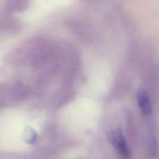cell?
Instances as JSON below:
<instances>
[{
  "label": "cell",
  "instance_id": "obj_1",
  "mask_svg": "<svg viewBox=\"0 0 159 159\" xmlns=\"http://www.w3.org/2000/svg\"><path fill=\"white\" fill-rule=\"evenodd\" d=\"M109 138L119 155L124 159H129L130 151L122 130L119 129L111 132Z\"/></svg>",
  "mask_w": 159,
  "mask_h": 159
},
{
  "label": "cell",
  "instance_id": "obj_2",
  "mask_svg": "<svg viewBox=\"0 0 159 159\" xmlns=\"http://www.w3.org/2000/svg\"><path fill=\"white\" fill-rule=\"evenodd\" d=\"M138 106L144 116H148L152 112V104L147 93L141 90L137 94Z\"/></svg>",
  "mask_w": 159,
  "mask_h": 159
},
{
  "label": "cell",
  "instance_id": "obj_3",
  "mask_svg": "<svg viewBox=\"0 0 159 159\" xmlns=\"http://www.w3.org/2000/svg\"><path fill=\"white\" fill-rule=\"evenodd\" d=\"M37 137V134L33 129L29 126L25 127L23 133V138L25 142L28 143H33L35 142Z\"/></svg>",
  "mask_w": 159,
  "mask_h": 159
},
{
  "label": "cell",
  "instance_id": "obj_4",
  "mask_svg": "<svg viewBox=\"0 0 159 159\" xmlns=\"http://www.w3.org/2000/svg\"><path fill=\"white\" fill-rule=\"evenodd\" d=\"M76 159H88V158H86V157H80L77 158Z\"/></svg>",
  "mask_w": 159,
  "mask_h": 159
}]
</instances>
